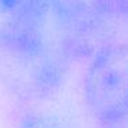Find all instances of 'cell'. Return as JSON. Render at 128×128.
<instances>
[{"instance_id":"6da1fadb","label":"cell","mask_w":128,"mask_h":128,"mask_svg":"<svg viewBox=\"0 0 128 128\" xmlns=\"http://www.w3.org/2000/svg\"><path fill=\"white\" fill-rule=\"evenodd\" d=\"M47 24V0H0V58L26 73L33 91L52 90L61 78Z\"/></svg>"},{"instance_id":"7a4b0ae2","label":"cell","mask_w":128,"mask_h":128,"mask_svg":"<svg viewBox=\"0 0 128 128\" xmlns=\"http://www.w3.org/2000/svg\"><path fill=\"white\" fill-rule=\"evenodd\" d=\"M127 48L108 44L98 51L84 78L86 99L102 122L124 127L127 117Z\"/></svg>"},{"instance_id":"3957f363","label":"cell","mask_w":128,"mask_h":128,"mask_svg":"<svg viewBox=\"0 0 128 128\" xmlns=\"http://www.w3.org/2000/svg\"><path fill=\"white\" fill-rule=\"evenodd\" d=\"M56 24L68 33L95 32L106 20L109 0H47Z\"/></svg>"},{"instance_id":"277c9868","label":"cell","mask_w":128,"mask_h":128,"mask_svg":"<svg viewBox=\"0 0 128 128\" xmlns=\"http://www.w3.org/2000/svg\"><path fill=\"white\" fill-rule=\"evenodd\" d=\"M20 128H59V127L42 116H28L21 121Z\"/></svg>"}]
</instances>
